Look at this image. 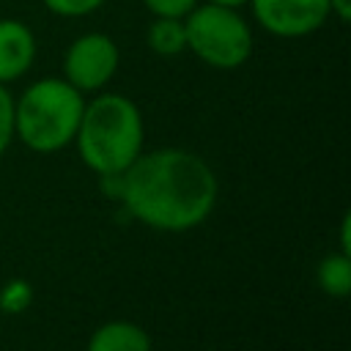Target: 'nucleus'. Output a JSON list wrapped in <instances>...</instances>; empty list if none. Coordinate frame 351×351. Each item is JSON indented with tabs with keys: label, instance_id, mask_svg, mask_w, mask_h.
<instances>
[{
	"label": "nucleus",
	"instance_id": "1",
	"mask_svg": "<svg viewBox=\"0 0 351 351\" xmlns=\"http://www.w3.org/2000/svg\"><path fill=\"white\" fill-rule=\"evenodd\" d=\"M121 203L156 230H189L217 203V176L192 151L162 148L140 154L121 173Z\"/></svg>",
	"mask_w": 351,
	"mask_h": 351
},
{
	"label": "nucleus",
	"instance_id": "2",
	"mask_svg": "<svg viewBox=\"0 0 351 351\" xmlns=\"http://www.w3.org/2000/svg\"><path fill=\"white\" fill-rule=\"evenodd\" d=\"M74 143L80 159L93 173H123L143 151V118L137 104L121 93H101L85 101Z\"/></svg>",
	"mask_w": 351,
	"mask_h": 351
},
{
	"label": "nucleus",
	"instance_id": "3",
	"mask_svg": "<svg viewBox=\"0 0 351 351\" xmlns=\"http://www.w3.org/2000/svg\"><path fill=\"white\" fill-rule=\"evenodd\" d=\"M82 110L85 99L71 82L63 77H44L14 101V134L30 151H60L74 140Z\"/></svg>",
	"mask_w": 351,
	"mask_h": 351
},
{
	"label": "nucleus",
	"instance_id": "4",
	"mask_svg": "<svg viewBox=\"0 0 351 351\" xmlns=\"http://www.w3.org/2000/svg\"><path fill=\"white\" fill-rule=\"evenodd\" d=\"M186 49L214 69H239L252 55V30L239 8L203 3L184 16Z\"/></svg>",
	"mask_w": 351,
	"mask_h": 351
},
{
	"label": "nucleus",
	"instance_id": "5",
	"mask_svg": "<svg viewBox=\"0 0 351 351\" xmlns=\"http://www.w3.org/2000/svg\"><path fill=\"white\" fill-rule=\"evenodd\" d=\"M118 47L104 33H85L74 38L63 55V80L80 93L104 88L118 69Z\"/></svg>",
	"mask_w": 351,
	"mask_h": 351
},
{
	"label": "nucleus",
	"instance_id": "6",
	"mask_svg": "<svg viewBox=\"0 0 351 351\" xmlns=\"http://www.w3.org/2000/svg\"><path fill=\"white\" fill-rule=\"evenodd\" d=\"M258 25L277 38H304L332 14L329 0H250Z\"/></svg>",
	"mask_w": 351,
	"mask_h": 351
},
{
	"label": "nucleus",
	"instance_id": "7",
	"mask_svg": "<svg viewBox=\"0 0 351 351\" xmlns=\"http://www.w3.org/2000/svg\"><path fill=\"white\" fill-rule=\"evenodd\" d=\"M36 58L33 30L19 19H0V82L19 80Z\"/></svg>",
	"mask_w": 351,
	"mask_h": 351
},
{
	"label": "nucleus",
	"instance_id": "8",
	"mask_svg": "<svg viewBox=\"0 0 351 351\" xmlns=\"http://www.w3.org/2000/svg\"><path fill=\"white\" fill-rule=\"evenodd\" d=\"M88 351H151V340L137 324L110 321L90 335Z\"/></svg>",
	"mask_w": 351,
	"mask_h": 351
},
{
	"label": "nucleus",
	"instance_id": "9",
	"mask_svg": "<svg viewBox=\"0 0 351 351\" xmlns=\"http://www.w3.org/2000/svg\"><path fill=\"white\" fill-rule=\"evenodd\" d=\"M145 41L151 47V52L162 55V58H176L181 52H186V27L181 16H154V22L148 25Z\"/></svg>",
	"mask_w": 351,
	"mask_h": 351
},
{
	"label": "nucleus",
	"instance_id": "10",
	"mask_svg": "<svg viewBox=\"0 0 351 351\" xmlns=\"http://www.w3.org/2000/svg\"><path fill=\"white\" fill-rule=\"evenodd\" d=\"M318 285L329 296H348L351 293V255H329L318 263Z\"/></svg>",
	"mask_w": 351,
	"mask_h": 351
},
{
	"label": "nucleus",
	"instance_id": "11",
	"mask_svg": "<svg viewBox=\"0 0 351 351\" xmlns=\"http://www.w3.org/2000/svg\"><path fill=\"white\" fill-rule=\"evenodd\" d=\"M52 14L58 16H69V19H77V16H88L93 11H99L107 0H41Z\"/></svg>",
	"mask_w": 351,
	"mask_h": 351
},
{
	"label": "nucleus",
	"instance_id": "12",
	"mask_svg": "<svg viewBox=\"0 0 351 351\" xmlns=\"http://www.w3.org/2000/svg\"><path fill=\"white\" fill-rule=\"evenodd\" d=\"M30 296H33L30 293V285L25 280H14V282H8L0 291V307L5 313H19V310H25L30 304Z\"/></svg>",
	"mask_w": 351,
	"mask_h": 351
},
{
	"label": "nucleus",
	"instance_id": "13",
	"mask_svg": "<svg viewBox=\"0 0 351 351\" xmlns=\"http://www.w3.org/2000/svg\"><path fill=\"white\" fill-rule=\"evenodd\" d=\"M11 137H14V99L0 82V154L8 148Z\"/></svg>",
	"mask_w": 351,
	"mask_h": 351
},
{
	"label": "nucleus",
	"instance_id": "14",
	"mask_svg": "<svg viewBox=\"0 0 351 351\" xmlns=\"http://www.w3.org/2000/svg\"><path fill=\"white\" fill-rule=\"evenodd\" d=\"M143 3L154 16H181V19L197 5V0H143Z\"/></svg>",
	"mask_w": 351,
	"mask_h": 351
},
{
	"label": "nucleus",
	"instance_id": "15",
	"mask_svg": "<svg viewBox=\"0 0 351 351\" xmlns=\"http://www.w3.org/2000/svg\"><path fill=\"white\" fill-rule=\"evenodd\" d=\"M329 8H332V14L340 22H348L351 19V0H329Z\"/></svg>",
	"mask_w": 351,
	"mask_h": 351
},
{
	"label": "nucleus",
	"instance_id": "16",
	"mask_svg": "<svg viewBox=\"0 0 351 351\" xmlns=\"http://www.w3.org/2000/svg\"><path fill=\"white\" fill-rule=\"evenodd\" d=\"M206 3H214V5H228V8H241V5H247L250 0H206Z\"/></svg>",
	"mask_w": 351,
	"mask_h": 351
}]
</instances>
